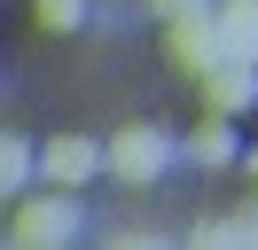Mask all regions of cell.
I'll list each match as a JSON object with an SVG mask.
<instances>
[{
	"mask_svg": "<svg viewBox=\"0 0 258 250\" xmlns=\"http://www.w3.org/2000/svg\"><path fill=\"white\" fill-rule=\"evenodd\" d=\"M79 234V211L63 203V188H47V196H16V211H8V242L39 250V242H71Z\"/></svg>",
	"mask_w": 258,
	"mask_h": 250,
	"instance_id": "cell-1",
	"label": "cell"
},
{
	"mask_svg": "<svg viewBox=\"0 0 258 250\" xmlns=\"http://www.w3.org/2000/svg\"><path fill=\"white\" fill-rule=\"evenodd\" d=\"M164 39H172V55L188 62L196 78H204L211 62H227V47H219V16H211V8H196V16H172V24H164Z\"/></svg>",
	"mask_w": 258,
	"mask_h": 250,
	"instance_id": "cell-2",
	"label": "cell"
},
{
	"mask_svg": "<svg viewBox=\"0 0 258 250\" xmlns=\"http://www.w3.org/2000/svg\"><path fill=\"white\" fill-rule=\"evenodd\" d=\"M258 102V62H211L204 71V109H250Z\"/></svg>",
	"mask_w": 258,
	"mask_h": 250,
	"instance_id": "cell-3",
	"label": "cell"
},
{
	"mask_svg": "<svg viewBox=\"0 0 258 250\" xmlns=\"http://www.w3.org/2000/svg\"><path fill=\"white\" fill-rule=\"evenodd\" d=\"M110 172H117V180H157V172H164V141L149 133V125L117 133L110 141Z\"/></svg>",
	"mask_w": 258,
	"mask_h": 250,
	"instance_id": "cell-4",
	"label": "cell"
},
{
	"mask_svg": "<svg viewBox=\"0 0 258 250\" xmlns=\"http://www.w3.org/2000/svg\"><path fill=\"white\" fill-rule=\"evenodd\" d=\"M94 164H110V156H102L94 141H79V133H71V141H47V156H39V172H47V188H79V180H86Z\"/></svg>",
	"mask_w": 258,
	"mask_h": 250,
	"instance_id": "cell-5",
	"label": "cell"
},
{
	"mask_svg": "<svg viewBox=\"0 0 258 250\" xmlns=\"http://www.w3.org/2000/svg\"><path fill=\"white\" fill-rule=\"evenodd\" d=\"M219 47H227V62H258V0L219 8Z\"/></svg>",
	"mask_w": 258,
	"mask_h": 250,
	"instance_id": "cell-6",
	"label": "cell"
},
{
	"mask_svg": "<svg viewBox=\"0 0 258 250\" xmlns=\"http://www.w3.org/2000/svg\"><path fill=\"white\" fill-rule=\"evenodd\" d=\"M188 156H196V164H227V156H235V133H227V109H211V117L196 125Z\"/></svg>",
	"mask_w": 258,
	"mask_h": 250,
	"instance_id": "cell-7",
	"label": "cell"
},
{
	"mask_svg": "<svg viewBox=\"0 0 258 250\" xmlns=\"http://www.w3.org/2000/svg\"><path fill=\"white\" fill-rule=\"evenodd\" d=\"M0 180H8V196H16V188L32 180V141H16V133L0 141Z\"/></svg>",
	"mask_w": 258,
	"mask_h": 250,
	"instance_id": "cell-8",
	"label": "cell"
},
{
	"mask_svg": "<svg viewBox=\"0 0 258 250\" xmlns=\"http://www.w3.org/2000/svg\"><path fill=\"white\" fill-rule=\"evenodd\" d=\"M32 16H39L47 31H79V24H86V0H39Z\"/></svg>",
	"mask_w": 258,
	"mask_h": 250,
	"instance_id": "cell-9",
	"label": "cell"
},
{
	"mask_svg": "<svg viewBox=\"0 0 258 250\" xmlns=\"http://www.w3.org/2000/svg\"><path fill=\"white\" fill-rule=\"evenodd\" d=\"M149 8H157V24H172V16H196L204 0H149Z\"/></svg>",
	"mask_w": 258,
	"mask_h": 250,
	"instance_id": "cell-10",
	"label": "cell"
},
{
	"mask_svg": "<svg viewBox=\"0 0 258 250\" xmlns=\"http://www.w3.org/2000/svg\"><path fill=\"white\" fill-rule=\"evenodd\" d=\"M250 180H258V149H250Z\"/></svg>",
	"mask_w": 258,
	"mask_h": 250,
	"instance_id": "cell-11",
	"label": "cell"
}]
</instances>
